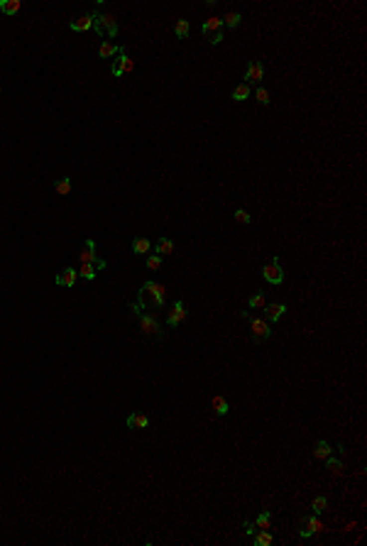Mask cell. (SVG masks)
Returning a JSON list of instances; mask_svg holds the SVG:
<instances>
[{
  "instance_id": "obj_15",
  "label": "cell",
  "mask_w": 367,
  "mask_h": 546,
  "mask_svg": "<svg viewBox=\"0 0 367 546\" xmlns=\"http://www.w3.org/2000/svg\"><path fill=\"white\" fill-rule=\"evenodd\" d=\"M152 250L157 253V255H171L174 253V243H171V238H167V235H162V238H157V243L152 245Z\"/></svg>"
},
{
  "instance_id": "obj_16",
  "label": "cell",
  "mask_w": 367,
  "mask_h": 546,
  "mask_svg": "<svg viewBox=\"0 0 367 546\" xmlns=\"http://www.w3.org/2000/svg\"><path fill=\"white\" fill-rule=\"evenodd\" d=\"M101 22H103V29H106V34L115 39L118 37V17L115 15H106V12H101Z\"/></svg>"
},
{
  "instance_id": "obj_35",
  "label": "cell",
  "mask_w": 367,
  "mask_h": 546,
  "mask_svg": "<svg viewBox=\"0 0 367 546\" xmlns=\"http://www.w3.org/2000/svg\"><path fill=\"white\" fill-rule=\"evenodd\" d=\"M93 32H96L98 37H103V34H106L103 22H101V12H98V10H93Z\"/></svg>"
},
{
  "instance_id": "obj_19",
  "label": "cell",
  "mask_w": 367,
  "mask_h": 546,
  "mask_svg": "<svg viewBox=\"0 0 367 546\" xmlns=\"http://www.w3.org/2000/svg\"><path fill=\"white\" fill-rule=\"evenodd\" d=\"M152 245H154V243H152L149 238H135V240H132V253H135V255H149V253H152Z\"/></svg>"
},
{
  "instance_id": "obj_21",
  "label": "cell",
  "mask_w": 367,
  "mask_h": 546,
  "mask_svg": "<svg viewBox=\"0 0 367 546\" xmlns=\"http://www.w3.org/2000/svg\"><path fill=\"white\" fill-rule=\"evenodd\" d=\"M118 52H120V47H118V44H113L111 39H103V42H101V49H98V57H101V59L118 57Z\"/></svg>"
},
{
  "instance_id": "obj_11",
  "label": "cell",
  "mask_w": 367,
  "mask_h": 546,
  "mask_svg": "<svg viewBox=\"0 0 367 546\" xmlns=\"http://www.w3.org/2000/svg\"><path fill=\"white\" fill-rule=\"evenodd\" d=\"M262 309H264V321H267V323H277V321L286 314V304H279V301L264 304Z\"/></svg>"
},
{
  "instance_id": "obj_5",
  "label": "cell",
  "mask_w": 367,
  "mask_h": 546,
  "mask_svg": "<svg viewBox=\"0 0 367 546\" xmlns=\"http://www.w3.org/2000/svg\"><path fill=\"white\" fill-rule=\"evenodd\" d=\"M135 71V61L127 57V49L125 47H120V52H118V59L113 61V66H111V74H113L115 79H120V76H125V74H132Z\"/></svg>"
},
{
  "instance_id": "obj_23",
  "label": "cell",
  "mask_w": 367,
  "mask_h": 546,
  "mask_svg": "<svg viewBox=\"0 0 367 546\" xmlns=\"http://www.w3.org/2000/svg\"><path fill=\"white\" fill-rule=\"evenodd\" d=\"M203 34H213V32H223V20L221 17H208L203 22Z\"/></svg>"
},
{
  "instance_id": "obj_1",
  "label": "cell",
  "mask_w": 367,
  "mask_h": 546,
  "mask_svg": "<svg viewBox=\"0 0 367 546\" xmlns=\"http://www.w3.org/2000/svg\"><path fill=\"white\" fill-rule=\"evenodd\" d=\"M167 299V287L159 282H144L137 291V306L140 309H162Z\"/></svg>"
},
{
  "instance_id": "obj_26",
  "label": "cell",
  "mask_w": 367,
  "mask_h": 546,
  "mask_svg": "<svg viewBox=\"0 0 367 546\" xmlns=\"http://www.w3.org/2000/svg\"><path fill=\"white\" fill-rule=\"evenodd\" d=\"M311 510H313V515H323L326 510H328V497L326 495H318V497H313V502H311Z\"/></svg>"
},
{
  "instance_id": "obj_36",
  "label": "cell",
  "mask_w": 367,
  "mask_h": 546,
  "mask_svg": "<svg viewBox=\"0 0 367 546\" xmlns=\"http://www.w3.org/2000/svg\"><path fill=\"white\" fill-rule=\"evenodd\" d=\"M206 39H208L211 44H221L226 37H223V32H213V34H206Z\"/></svg>"
},
{
  "instance_id": "obj_9",
  "label": "cell",
  "mask_w": 367,
  "mask_h": 546,
  "mask_svg": "<svg viewBox=\"0 0 367 546\" xmlns=\"http://www.w3.org/2000/svg\"><path fill=\"white\" fill-rule=\"evenodd\" d=\"M79 262H81V265H96V262H101L98 250H96V240H93V238H88V240L84 243V250L79 253Z\"/></svg>"
},
{
  "instance_id": "obj_14",
  "label": "cell",
  "mask_w": 367,
  "mask_h": 546,
  "mask_svg": "<svg viewBox=\"0 0 367 546\" xmlns=\"http://www.w3.org/2000/svg\"><path fill=\"white\" fill-rule=\"evenodd\" d=\"M125 424H127V429H147V426H149V416L142 414V411H132V414L125 419Z\"/></svg>"
},
{
  "instance_id": "obj_10",
  "label": "cell",
  "mask_w": 367,
  "mask_h": 546,
  "mask_svg": "<svg viewBox=\"0 0 367 546\" xmlns=\"http://www.w3.org/2000/svg\"><path fill=\"white\" fill-rule=\"evenodd\" d=\"M76 279H79V270H74V267H66V270H61L57 277H54V284H57V287L71 289L74 284H76Z\"/></svg>"
},
{
  "instance_id": "obj_29",
  "label": "cell",
  "mask_w": 367,
  "mask_h": 546,
  "mask_svg": "<svg viewBox=\"0 0 367 546\" xmlns=\"http://www.w3.org/2000/svg\"><path fill=\"white\" fill-rule=\"evenodd\" d=\"M262 306H264V291L257 289L252 296L247 299V309H262Z\"/></svg>"
},
{
  "instance_id": "obj_33",
  "label": "cell",
  "mask_w": 367,
  "mask_h": 546,
  "mask_svg": "<svg viewBox=\"0 0 367 546\" xmlns=\"http://www.w3.org/2000/svg\"><path fill=\"white\" fill-rule=\"evenodd\" d=\"M162 265H164V258H162V255H157V253L147 255V270H152V272H154V270H159Z\"/></svg>"
},
{
  "instance_id": "obj_31",
  "label": "cell",
  "mask_w": 367,
  "mask_h": 546,
  "mask_svg": "<svg viewBox=\"0 0 367 546\" xmlns=\"http://www.w3.org/2000/svg\"><path fill=\"white\" fill-rule=\"evenodd\" d=\"M254 524H257V529H272V515L264 510V512H259L257 519H254Z\"/></svg>"
},
{
  "instance_id": "obj_30",
  "label": "cell",
  "mask_w": 367,
  "mask_h": 546,
  "mask_svg": "<svg viewBox=\"0 0 367 546\" xmlns=\"http://www.w3.org/2000/svg\"><path fill=\"white\" fill-rule=\"evenodd\" d=\"M254 101H257V103H259V106H269V103H272V96H269V91H267V88H254Z\"/></svg>"
},
{
  "instance_id": "obj_3",
  "label": "cell",
  "mask_w": 367,
  "mask_h": 546,
  "mask_svg": "<svg viewBox=\"0 0 367 546\" xmlns=\"http://www.w3.org/2000/svg\"><path fill=\"white\" fill-rule=\"evenodd\" d=\"M262 277L272 287H282L284 284V270H282V262H279V255H269L267 258V262L262 265Z\"/></svg>"
},
{
  "instance_id": "obj_17",
  "label": "cell",
  "mask_w": 367,
  "mask_h": 546,
  "mask_svg": "<svg viewBox=\"0 0 367 546\" xmlns=\"http://www.w3.org/2000/svg\"><path fill=\"white\" fill-rule=\"evenodd\" d=\"M230 98H233L235 103H243V101H247V98H252V86H247V84H238V86L233 88V93H230Z\"/></svg>"
},
{
  "instance_id": "obj_20",
  "label": "cell",
  "mask_w": 367,
  "mask_h": 546,
  "mask_svg": "<svg viewBox=\"0 0 367 546\" xmlns=\"http://www.w3.org/2000/svg\"><path fill=\"white\" fill-rule=\"evenodd\" d=\"M211 407H213V411H216L218 416H228V414H230V404H228V400L221 397V395H216V397L211 400Z\"/></svg>"
},
{
  "instance_id": "obj_4",
  "label": "cell",
  "mask_w": 367,
  "mask_h": 546,
  "mask_svg": "<svg viewBox=\"0 0 367 546\" xmlns=\"http://www.w3.org/2000/svg\"><path fill=\"white\" fill-rule=\"evenodd\" d=\"M240 316L250 318V331H252V341L254 343H264V341H269L272 338V323H267L264 318L259 316H252L250 311H240Z\"/></svg>"
},
{
  "instance_id": "obj_37",
  "label": "cell",
  "mask_w": 367,
  "mask_h": 546,
  "mask_svg": "<svg viewBox=\"0 0 367 546\" xmlns=\"http://www.w3.org/2000/svg\"><path fill=\"white\" fill-rule=\"evenodd\" d=\"M243 527H245V534H250V537L257 532V524H254V522H247V519L243 522Z\"/></svg>"
},
{
  "instance_id": "obj_8",
  "label": "cell",
  "mask_w": 367,
  "mask_h": 546,
  "mask_svg": "<svg viewBox=\"0 0 367 546\" xmlns=\"http://www.w3.org/2000/svg\"><path fill=\"white\" fill-rule=\"evenodd\" d=\"M184 321H186V306H184V301H174L169 314H167V326H169V328H176V326H181Z\"/></svg>"
},
{
  "instance_id": "obj_27",
  "label": "cell",
  "mask_w": 367,
  "mask_h": 546,
  "mask_svg": "<svg viewBox=\"0 0 367 546\" xmlns=\"http://www.w3.org/2000/svg\"><path fill=\"white\" fill-rule=\"evenodd\" d=\"M240 22H243V15H240V12H235V10L226 12V17H223V25H228L230 29H238V27H240Z\"/></svg>"
},
{
  "instance_id": "obj_32",
  "label": "cell",
  "mask_w": 367,
  "mask_h": 546,
  "mask_svg": "<svg viewBox=\"0 0 367 546\" xmlns=\"http://www.w3.org/2000/svg\"><path fill=\"white\" fill-rule=\"evenodd\" d=\"M326 470H328V473H333V475H338L340 470H343V460L333 458V453H331V456L326 458Z\"/></svg>"
},
{
  "instance_id": "obj_7",
  "label": "cell",
  "mask_w": 367,
  "mask_h": 546,
  "mask_svg": "<svg viewBox=\"0 0 367 546\" xmlns=\"http://www.w3.org/2000/svg\"><path fill=\"white\" fill-rule=\"evenodd\" d=\"M321 532H326V527L318 522V515H309L301 519V532H299L301 539H311L313 534H321Z\"/></svg>"
},
{
  "instance_id": "obj_2",
  "label": "cell",
  "mask_w": 367,
  "mask_h": 546,
  "mask_svg": "<svg viewBox=\"0 0 367 546\" xmlns=\"http://www.w3.org/2000/svg\"><path fill=\"white\" fill-rule=\"evenodd\" d=\"M130 309H132V314L137 316L142 326V333L144 336H149V338H157V341H162L164 338V331H162V323L157 321V316H152V314H142V309L137 304H130Z\"/></svg>"
},
{
  "instance_id": "obj_25",
  "label": "cell",
  "mask_w": 367,
  "mask_h": 546,
  "mask_svg": "<svg viewBox=\"0 0 367 546\" xmlns=\"http://www.w3.org/2000/svg\"><path fill=\"white\" fill-rule=\"evenodd\" d=\"M20 7H22L20 0H2L0 2V12L2 15H15V12H20Z\"/></svg>"
},
{
  "instance_id": "obj_12",
  "label": "cell",
  "mask_w": 367,
  "mask_h": 546,
  "mask_svg": "<svg viewBox=\"0 0 367 546\" xmlns=\"http://www.w3.org/2000/svg\"><path fill=\"white\" fill-rule=\"evenodd\" d=\"M101 270H106V262H103V260L96 262V265H81V267H79V277L86 279V282H93V279L98 277Z\"/></svg>"
},
{
  "instance_id": "obj_6",
  "label": "cell",
  "mask_w": 367,
  "mask_h": 546,
  "mask_svg": "<svg viewBox=\"0 0 367 546\" xmlns=\"http://www.w3.org/2000/svg\"><path fill=\"white\" fill-rule=\"evenodd\" d=\"M262 79H264V64H262L259 59H254V61H250V64H247V69H245L243 84L252 86V84H262Z\"/></svg>"
},
{
  "instance_id": "obj_18",
  "label": "cell",
  "mask_w": 367,
  "mask_h": 546,
  "mask_svg": "<svg viewBox=\"0 0 367 546\" xmlns=\"http://www.w3.org/2000/svg\"><path fill=\"white\" fill-rule=\"evenodd\" d=\"M333 453V446L326 441V438H321V441H316V446H313V458H321L326 460L328 456Z\"/></svg>"
},
{
  "instance_id": "obj_24",
  "label": "cell",
  "mask_w": 367,
  "mask_h": 546,
  "mask_svg": "<svg viewBox=\"0 0 367 546\" xmlns=\"http://www.w3.org/2000/svg\"><path fill=\"white\" fill-rule=\"evenodd\" d=\"M54 191H57L59 196H69V194H71V179H69V176H59L57 181H54Z\"/></svg>"
},
{
  "instance_id": "obj_28",
  "label": "cell",
  "mask_w": 367,
  "mask_h": 546,
  "mask_svg": "<svg viewBox=\"0 0 367 546\" xmlns=\"http://www.w3.org/2000/svg\"><path fill=\"white\" fill-rule=\"evenodd\" d=\"M174 32H176V37H179V39H186V37H189V32H191L189 20H176V22H174Z\"/></svg>"
},
{
  "instance_id": "obj_22",
  "label": "cell",
  "mask_w": 367,
  "mask_h": 546,
  "mask_svg": "<svg viewBox=\"0 0 367 546\" xmlns=\"http://www.w3.org/2000/svg\"><path fill=\"white\" fill-rule=\"evenodd\" d=\"M252 537H254V546H269V544H274V537H272V532H269V529H257Z\"/></svg>"
},
{
  "instance_id": "obj_38",
  "label": "cell",
  "mask_w": 367,
  "mask_h": 546,
  "mask_svg": "<svg viewBox=\"0 0 367 546\" xmlns=\"http://www.w3.org/2000/svg\"><path fill=\"white\" fill-rule=\"evenodd\" d=\"M0 93H2V86H0Z\"/></svg>"
},
{
  "instance_id": "obj_13",
  "label": "cell",
  "mask_w": 367,
  "mask_h": 546,
  "mask_svg": "<svg viewBox=\"0 0 367 546\" xmlns=\"http://www.w3.org/2000/svg\"><path fill=\"white\" fill-rule=\"evenodd\" d=\"M69 29H74V32H88V29H93V12H86L79 20H71V22H69Z\"/></svg>"
},
{
  "instance_id": "obj_34",
  "label": "cell",
  "mask_w": 367,
  "mask_h": 546,
  "mask_svg": "<svg viewBox=\"0 0 367 546\" xmlns=\"http://www.w3.org/2000/svg\"><path fill=\"white\" fill-rule=\"evenodd\" d=\"M235 223H240V226H250V223H252V216H250L245 208H238V211H235Z\"/></svg>"
}]
</instances>
